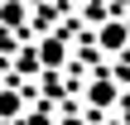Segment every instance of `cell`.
<instances>
[{
	"label": "cell",
	"mask_w": 130,
	"mask_h": 125,
	"mask_svg": "<svg viewBox=\"0 0 130 125\" xmlns=\"http://www.w3.org/2000/svg\"><path fill=\"white\" fill-rule=\"evenodd\" d=\"M63 58H68V43H63L58 34H48V39L39 43V63H43V67H58Z\"/></svg>",
	"instance_id": "1"
},
{
	"label": "cell",
	"mask_w": 130,
	"mask_h": 125,
	"mask_svg": "<svg viewBox=\"0 0 130 125\" xmlns=\"http://www.w3.org/2000/svg\"><path fill=\"white\" fill-rule=\"evenodd\" d=\"M87 101H92V106H111V101H116V92H111V82H92V92H87Z\"/></svg>",
	"instance_id": "2"
},
{
	"label": "cell",
	"mask_w": 130,
	"mask_h": 125,
	"mask_svg": "<svg viewBox=\"0 0 130 125\" xmlns=\"http://www.w3.org/2000/svg\"><path fill=\"white\" fill-rule=\"evenodd\" d=\"M125 43V29L121 24H101V48H121Z\"/></svg>",
	"instance_id": "3"
},
{
	"label": "cell",
	"mask_w": 130,
	"mask_h": 125,
	"mask_svg": "<svg viewBox=\"0 0 130 125\" xmlns=\"http://www.w3.org/2000/svg\"><path fill=\"white\" fill-rule=\"evenodd\" d=\"M5 116H19V92H0V120Z\"/></svg>",
	"instance_id": "4"
},
{
	"label": "cell",
	"mask_w": 130,
	"mask_h": 125,
	"mask_svg": "<svg viewBox=\"0 0 130 125\" xmlns=\"http://www.w3.org/2000/svg\"><path fill=\"white\" fill-rule=\"evenodd\" d=\"M19 19H24V5H19V0H10V5L0 10V24H19Z\"/></svg>",
	"instance_id": "5"
},
{
	"label": "cell",
	"mask_w": 130,
	"mask_h": 125,
	"mask_svg": "<svg viewBox=\"0 0 130 125\" xmlns=\"http://www.w3.org/2000/svg\"><path fill=\"white\" fill-rule=\"evenodd\" d=\"M63 125H82V120H63Z\"/></svg>",
	"instance_id": "6"
}]
</instances>
